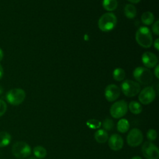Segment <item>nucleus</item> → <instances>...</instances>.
<instances>
[{"label":"nucleus","instance_id":"9","mask_svg":"<svg viewBox=\"0 0 159 159\" xmlns=\"http://www.w3.org/2000/svg\"><path fill=\"white\" fill-rule=\"evenodd\" d=\"M143 139V134L138 128H134L131 129L127 136V144L132 147L140 145L142 143Z\"/></svg>","mask_w":159,"mask_h":159},{"label":"nucleus","instance_id":"14","mask_svg":"<svg viewBox=\"0 0 159 159\" xmlns=\"http://www.w3.org/2000/svg\"><path fill=\"white\" fill-rule=\"evenodd\" d=\"M95 140L99 143H104L106 142L109 139V135L106 130L104 129H99L94 134Z\"/></svg>","mask_w":159,"mask_h":159},{"label":"nucleus","instance_id":"13","mask_svg":"<svg viewBox=\"0 0 159 159\" xmlns=\"http://www.w3.org/2000/svg\"><path fill=\"white\" fill-rule=\"evenodd\" d=\"M142 61L145 67L152 68L158 63V58L155 54L150 52H145L142 55Z\"/></svg>","mask_w":159,"mask_h":159},{"label":"nucleus","instance_id":"23","mask_svg":"<svg viewBox=\"0 0 159 159\" xmlns=\"http://www.w3.org/2000/svg\"><path fill=\"white\" fill-rule=\"evenodd\" d=\"M86 125L91 129H99L101 125V122L96 119H89L86 122Z\"/></svg>","mask_w":159,"mask_h":159},{"label":"nucleus","instance_id":"28","mask_svg":"<svg viewBox=\"0 0 159 159\" xmlns=\"http://www.w3.org/2000/svg\"><path fill=\"white\" fill-rule=\"evenodd\" d=\"M155 69H154V75L155 76H156V78L157 79H158V68H159V65H157L155 66Z\"/></svg>","mask_w":159,"mask_h":159},{"label":"nucleus","instance_id":"32","mask_svg":"<svg viewBox=\"0 0 159 159\" xmlns=\"http://www.w3.org/2000/svg\"><path fill=\"white\" fill-rule=\"evenodd\" d=\"M127 1L129 2L134 3V4H137V3H139L140 1V0H127Z\"/></svg>","mask_w":159,"mask_h":159},{"label":"nucleus","instance_id":"26","mask_svg":"<svg viewBox=\"0 0 159 159\" xmlns=\"http://www.w3.org/2000/svg\"><path fill=\"white\" fill-rule=\"evenodd\" d=\"M7 106L6 102L4 100L0 99V117L4 115L7 111Z\"/></svg>","mask_w":159,"mask_h":159},{"label":"nucleus","instance_id":"22","mask_svg":"<svg viewBox=\"0 0 159 159\" xmlns=\"http://www.w3.org/2000/svg\"><path fill=\"white\" fill-rule=\"evenodd\" d=\"M112 77L114 80L117 81H121L124 80L125 77V73L124 70L121 68H116L112 72Z\"/></svg>","mask_w":159,"mask_h":159},{"label":"nucleus","instance_id":"24","mask_svg":"<svg viewBox=\"0 0 159 159\" xmlns=\"http://www.w3.org/2000/svg\"><path fill=\"white\" fill-rule=\"evenodd\" d=\"M101 124L102 125V127L104 128V130H111L114 127V121L109 118H107L104 119L102 124Z\"/></svg>","mask_w":159,"mask_h":159},{"label":"nucleus","instance_id":"1","mask_svg":"<svg viewBox=\"0 0 159 159\" xmlns=\"http://www.w3.org/2000/svg\"><path fill=\"white\" fill-rule=\"evenodd\" d=\"M135 40L142 47L150 48L153 43L152 35L150 29L146 26L139 27L135 34Z\"/></svg>","mask_w":159,"mask_h":159},{"label":"nucleus","instance_id":"18","mask_svg":"<svg viewBox=\"0 0 159 159\" xmlns=\"http://www.w3.org/2000/svg\"><path fill=\"white\" fill-rule=\"evenodd\" d=\"M102 7L107 11L111 12L114 11L117 7V0H102Z\"/></svg>","mask_w":159,"mask_h":159},{"label":"nucleus","instance_id":"31","mask_svg":"<svg viewBox=\"0 0 159 159\" xmlns=\"http://www.w3.org/2000/svg\"><path fill=\"white\" fill-rule=\"evenodd\" d=\"M3 57H4V53H3V51H2V50L0 48V61L2 60Z\"/></svg>","mask_w":159,"mask_h":159},{"label":"nucleus","instance_id":"11","mask_svg":"<svg viewBox=\"0 0 159 159\" xmlns=\"http://www.w3.org/2000/svg\"><path fill=\"white\" fill-rule=\"evenodd\" d=\"M120 94V88L114 84L107 85L104 89V96L109 102H113L117 99Z\"/></svg>","mask_w":159,"mask_h":159},{"label":"nucleus","instance_id":"15","mask_svg":"<svg viewBox=\"0 0 159 159\" xmlns=\"http://www.w3.org/2000/svg\"><path fill=\"white\" fill-rule=\"evenodd\" d=\"M11 135L4 131L0 132V148L5 147L10 144L11 142Z\"/></svg>","mask_w":159,"mask_h":159},{"label":"nucleus","instance_id":"29","mask_svg":"<svg viewBox=\"0 0 159 159\" xmlns=\"http://www.w3.org/2000/svg\"><path fill=\"white\" fill-rule=\"evenodd\" d=\"M153 46L155 47V48L157 50H159V45H158V39H157L155 41H154V43H153Z\"/></svg>","mask_w":159,"mask_h":159},{"label":"nucleus","instance_id":"27","mask_svg":"<svg viewBox=\"0 0 159 159\" xmlns=\"http://www.w3.org/2000/svg\"><path fill=\"white\" fill-rule=\"evenodd\" d=\"M158 20H157L156 22H154V24H153L152 27V32H153L154 34L158 35L159 34V30H158Z\"/></svg>","mask_w":159,"mask_h":159},{"label":"nucleus","instance_id":"2","mask_svg":"<svg viewBox=\"0 0 159 159\" xmlns=\"http://www.w3.org/2000/svg\"><path fill=\"white\" fill-rule=\"evenodd\" d=\"M117 17L112 12H106L102 14L98 20L99 29L104 32L112 30L116 25Z\"/></svg>","mask_w":159,"mask_h":159},{"label":"nucleus","instance_id":"7","mask_svg":"<svg viewBox=\"0 0 159 159\" xmlns=\"http://www.w3.org/2000/svg\"><path fill=\"white\" fill-rule=\"evenodd\" d=\"M128 111V104L124 100H120L112 104L110 114L114 119H119L124 116Z\"/></svg>","mask_w":159,"mask_h":159},{"label":"nucleus","instance_id":"19","mask_svg":"<svg viewBox=\"0 0 159 159\" xmlns=\"http://www.w3.org/2000/svg\"><path fill=\"white\" fill-rule=\"evenodd\" d=\"M128 109L134 114H139L142 111V106L137 101H132L128 105Z\"/></svg>","mask_w":159,"mask_h":159},{"label":"nucleus","instance_id":"3","mask_svg":"<svg viewBox=\"0 0 159 159\" xmlns=\"http://www.w3.org/2000/svg\"><path fill=\"white\" fill-rule=\"evenodd\" d=\"M133 76L138 83L143 85L150 84L153 80V75L151 71L142 66H138L133 71Z\"/></svg>","mask_w":159,"mask_h":159},{"label":"nucleus","instance_id":"12","mask_svg":"<svg viewBox=\"0 0 159 159\" xmlns=\"http://www.w3.org/2000/svg\"><path fill=\"white\" fill-rule=\"evenodd\" d=\"M107 140L108 145L112 150L119 151L122 149L124 146V140L119 134H112Z\"/></svg>","mask_w":159,"mask_h":159},{"label":"nucleus","instance_id":"30","mask_svg":"<svg viewBox=\"0 0 159 159\" xmlns=\"http://www.w3.org/2000/svg\"><path fill=\"white\" fill-rule=\"evenodd\" d=\"M3 74H4V70H3V68L2 66V65L0 64V80H1V78L3 76Z\"/></svg>","mask_w":159,"mask_h":159},{"label":"nucleus","instance_id":"16","mask_svg":"<svg viewBox=\"0 0 159 159\" xmlns=\"http://www.w3.org/2000/svg\"><path fill=\"white\" fill-rule=\"evenodd\" d=\"M124 14L128 19H134L137 15V10L135 7L131 4H127L124 7Z\"/></svg>","mask_w":159,"mask_h":159},{"label":"nucleus","instance_id":"10","mask_svg":"<svg viewBox=\"0 0 159 159\" xmlns=\"http://www.w3.org/2000/svg\"><path fill=\"white\" fill-rule=\"evenodd\" d=\"M155 97V89L152 86H147L139 92V100L141 104L148 105L154 101Z\"/></svg>","mask_w":159,"mask_h":159},{"label":"nucleus","instance_id":"17","mask_svg":"<svg viewBox=\"0 0 159 159\" xmlns=\"http://www.w3.org/2000/svg\"><path fill=\"white\" fill-rule=\"evenodd\" d=\"M154 15L150 11H146L143 12L141 16V21L143 24L146 25H150L152 24L154 22Z\"/></svg>","mask_w":159,"mask_h":159},{"label":"nucleus","instance_id":"20","mask_svg":"<svg viewBox=\"0 0 159 159\" xmlns=\"http://www.w3.org/2000/svg\"><path fill=\"white\" fill-rule=\"evenodd\" d=\"M129 122L125 119H121L117 123V129L120 133L127 132L129 130Z\"/></svg>","mask_w":159,"mask_h":159},{"label":"nucleus","instance_id":"34","mask_svg":"<svg viewBox=\"0 0 159 159\" xmlns=\"http://www.w3.org/2000/svg\"><path fill=\"white\" fill-rule=\"evenodd\" d=\"M27 159H37V158H35V157H30V158H28Z\"/></svg>","mask_w":159,"mask_h":159},{"label":"nucleus","instance_id":"5","mask_svg":"<svg viewBox=\"0 0 159 159\" xmlns=\"http://www.w3.org/2000/svg\"><path fill=\"white\" fill-rule=\"evenodd\" d=\"M26 94L21 88H14L7 91L6 99L8 103L12 106H19L22 104L25 99Z\"/></svg>","mask_w":159,"mask_h":159},{"label":"nucleus","instance_id":"21","mask_svg":"<svg viewBox=\"0 0 159 159\" xmlns=\"http://www.w3.org/2000/svg\"><path fill=\"white\" fill-rule=\"evenodd\" d=\"M33 153L35 158H39V159L44 158L47 154L45 148L40 145H37L33 149Z\"/></svg>","mask_w":159,"mask_h":159},{"label":"nucleus","instance_id":"6","mask_svg":"<svg viewBox=\"0 0 159 159\" xmlns=\"http://www.w3.org/2000/svg\"><path fill=\"white\" fill-rule=\"evenodd\" d=\"M121 90L127 97H134L140 91V85L133 80H126L121 84Z\"/></svg>","mask_w":159,"mask_h":159},{"label":"nucleus","instance_id":"4","mask_svg":"<svg viewBox=\"0 0 159 159\" xmlns=\"http://www.w3.org/2000/svg\"><path fill=\"white\" fill-rule=\"evenodd\" d=\"M12 153L18 159H24L29 157L31 154L32 150L30 145L23 141L15 142L12 146Z\"/></svg>","mask_w":159,"mask_h":159},{"label":"nucleus","instance_id":"35","mask_svg":"<svg viewBox=\"0 0 159 159\" xmlns=\"http://www.w3.org/2000/svg\"><path fill=\"white\" fill-rule=\"evenodd\" d=\"M2 89L1 87L0 86V94H1V93H2Z\"/></svg>","mask_w":159,"mask_h":159},{"label":"nucleus","instance_id":"25","mask_svg":"<svg viewBox=\"0 0 159 159\" xmlns=\"http://www.w3.org/2000/svg\"><path fill=\"white\" fill-rule=\"evenodd\" d=\"M147 137L149 141H154L157 137V133L155 129H150L147 132Z\"/></svg>","mask_w":159,"mask_h":159},{"label":"nucleus","instance_id":"33","mask_svg":"<svg viewBox=\"0 0 159 159\" xmlns=\"http://www.w3.org/2000/svg\"><path fill=\"white\" fill-rule=\"evenodd\" d=\"M131 159H142V158H141L139 156H135V157H133Z\"/></svg>","mask_w":159,"mask_h":159},{"label":"nucleus","instance_id":"8","mask_svg":"<svg viewBox=\"0 0 159 159\" xmlns=\"http://www.w3.org/2000/svg\"><path fill=\"white\" fill-rule=\"evenodd\" d=\"M142 152L147 159H158L159 158L158 147L150 141L144 142L142 146Z\"/></svg>","mask_w":159,"mask_h":159}]
</instances>
